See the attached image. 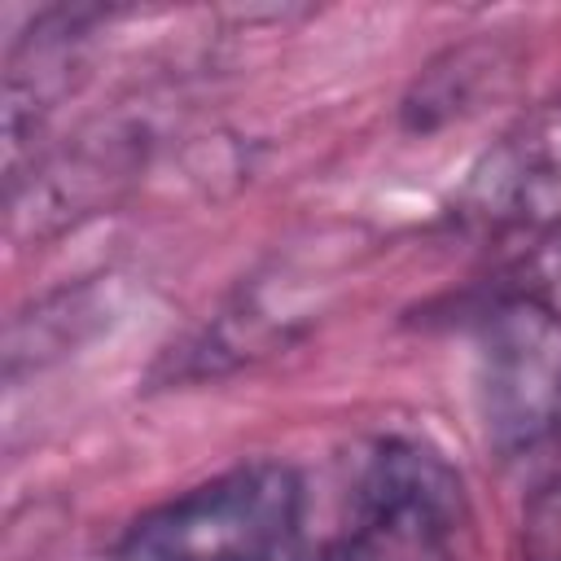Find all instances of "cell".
<instances>
[{
  "mask_svg": "<svg viewBox=\"0 0 561 561\" xmlns=\"http://www.w3.org/2000/svg\"><path fill=\"white\" fill-rule=\"evenodd\" d=\"M530 298H539L543 307H552L561 316V219H557L552 237L539 245V285L530 289Z\"/></svg>",
  "mask_w": 561,
  "mask_h": 561,
  "instance_id": "cell-5",
  "label": "cell"
},
{
  "mask_svg": "<svg viewBox=\"0 0 561 561\" xmlns=\"http://www.w3.org/2000/svg\"><path fill=\"white\" fill-rule=\"evenodd\" d=\"M298 517V473L280 460H250L136 517L118 561H280Z\"/></svg>",
  "mask_w": 561,
  "mask_h": 561,
  "instance_id": "cell-1",
  "label": "cell"
},
{
  "mask_svg": "<svg viewBox=\"0 0 561 561\" xmlns=\"http://www.w3.org/2000/svg\"><path fill=\"white\" fill-rule=\"evenodd\" d=\"M522 561H561V478L539 482L522 508Z\"/></svg>",
  "mask_w": 561,
  "mask_h": 561,
  "instance_id": "cell-4",
  "label": "cell"
},
{
  "mask_svg": "<svg viewBox=\"0 0 561 561\" xmlns=\"http://www.w3.org/2000/svg\"><path fill=\"white\" fill-rule=\"evenodd\" d=\"M465 522L460 473L425 443L381 438L359 469L355 526L399 548L447 561V539Z\"/></svg>",
  "mask_w": 561,
  "mask_h": 561,
  "instance_id": "cell-3",
  "label": "cell"
},
{
  "mask_svg": "<svg viewBox=\"0 0 561 561\" xmlns=\"http://www.w3.org/2000/svg\"><path fill=\"white\" fill-rule=\"evenodd\" d=\"M478 399L486 443L522 456L561 434V316L530 294L504 298L482 320Z\"/></svg>",
  "mask_w": 561,
  "mask_h": 561,
  "instance_id": "cell-2",
  "label": "cell"
}]
</instances>
